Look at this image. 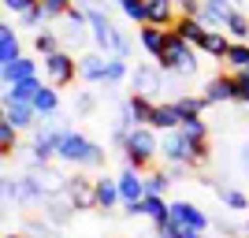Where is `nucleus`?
Instances as JSON below:
<instances>
[{"label":"nucleus","instance_id":"15","mask_svg":"<svg viewBox=\"0 0 249 238\" xmlns=\"http://www.w3.org/2000/svg\"><path fill=\"white\" fill-rule=\"evenodd\" d=\"M104 71H108V56L104 52H82L78 56V74L86 82H104Z\"/></svg>","mask_w":249,"mask_h":238},{"label":"nucleus","instance_id":"13","mask_svg":"<svg viewBox=\"0 0 249 238\" xmlns=\"http://www.w3.org/2000/svg\"><path fill=\"white\" fill-rule=\"evenodd\" d=\"M119 194H123V205H134V201H142L145 197V175L138 171V167H123L119 171Z\"/></svg>","mask_w":249,"mask_h":238},{"label":"nucleus","instance_id":"6","mask_svg":"<svg viewBox=\"0 0 249 238\" xmlns=\"http://www.w3.org/2000/svg\"><path fill=\"white\" fill-rule=\"evenodd\" d=\"M82 8H86V15H89V34H93L97 52L112 56V52H115V34H119V26H115V22L108 19L101 8H97L93 0H82Z\"/></svg>","mask_w":249,"mask_h":238},{"label":"nucleus","instance_id":"4","mask_svg":"<svg viewBox=\"0 0 249 238\" xmlns=\"http://www.w3.org/2000/svg\"><path fill=\"white\" fill-rule=\"evenodd\" d=\"M41 67H45V82H52L56 90L71 86L74 78H82V74H78V60L71 56V49H60V52H52V56H41Z\"/></svg>","mask_w":249,"mask_h":238},{"label":"nucleus","instance_id":"26","mask_svg":"<svg viewBox=\"0 0 249 238\" xmlns=\"http://www.w3.org/2000/svg\"><path fill=\"white\" fill-rule=\"evenodd\" d=\"M126 101H130V108H134V119H138V127H149V123H153V115H156V101H153V97L130 93Z\"/></svg>","mask_w":249,"mask_h":238},{"label":"nucleus","instance_id":"31","mask_svg":"<svg viewBox=\"0 0 249 238\" xmlns=\"http://www.w3.org/2000/svg\"><path fill=\"white\" fill-rule=\"evenodd\" d=\"M216 194H219V201H223L231 212H242V208H249V197L242 194V190H234V186H216Z\"/></svg>","mask_w":249,"mask_h":238},{"label":"nucleus","instance_id":"24","mask_svg":"<svg viewBox=\"0 0 249 238\" xmlns=\"http://www.w3.org/2000/svg\"><path fill=\"white\" fill-rule=\"evenodd\" d=\"M223 30H227L231 41H249V15L242 8H234L227 15V22H223Z\"/></svg>","mask_w":249,"mask_h":238},{"label":"nucleus","instance_id":"19","mask_svg":"<svg viewBox=\"0 0 249 238\" xmlns=\"http://www.w3.org/2000/svg\"><path fill=\"white\" fill-rule=\"evenodd\" d=\"M164 41H167V30H160V26H153V22L138 26V45H142V49H145L153 60L164 52Z\"/></svg>","mask_w":249,"mask_h":238},{"label":"nucleus","instance_id":"41","mask_svg":"<svg viewBox=\"0 0 249 238\" xmlns=\"http://www.w3.org/2000/svg\"><path fill=\"white\" fill-rule=\"evenodd\" d=\"M205 8H212V11H219V15H223V19H227L231 11L238 8V4H234V0H205Z\"/></svg>","mask_w":249,"mask_h":238},{"label":"nucleus","instance_id":"29","mask_svg":"<svg viewBox=\"0 0 249 238\" xmlns=\"http://www.w3.org/2000/svg\"><path fill=\"white\" fill-rule=\"evenodd\" d=\"M130 78V67H126L123 56H108V71H104V86H119Z\"/></svg>","mask_w":249,"mask_h":238},{"label":"nucleus","instance_id":"8","mask_svg":"<svg viewBox=\"0 0 249 238\" xmlns=\"http://www.w3.org/2000/svg\"><path fill=\"white\" fill-rule=\"evenodd\" d=\"M41 216L49 220L52 227H67V223H71V216H74V205L67 201V194L60 190V194H49V197L41 201Z\"/></svg>","mask_w":249,"mask_h":238},{"label":"nucleus","instance_id":"34","mask_svg":"<svg viewBox=\"0 0 249 238\" xmlns=\"http://www.w3.org/2000/svg\"><path fill=\"white\" fill-rule=\"evenodd\" d=\"M19 22L26 26V30H45V22H49V15H45L41 0H37V4H34L30 11H22V15H19Z\"/></svg>","mask_w":249,"mask_h":238},{"label":"nucleus","instance_id":"37","mask_svg":"<svg viewBox=\"0 0 249 238\" xmlns=\"http://www.w3.org/2000/svg\"><path fill=\"white\" fill-rule=\"evenodd\" d=\"M26 235L30 238H56V227H52L49 220H30V223H26Z\"/></svg>","mask_w":249,"mask_h":238},{"label":"nucleus","instance_id":"33","mask_svg":"<svg viewBox=\"0 0 249 238\" xmlns=\"http://www.w3.org/2000/svg\"><path fill=\"white\" fill-rule=\"evenodd\" d=\"M15 134H19V127L11 123V119H0V153L11 156L19 145H15Z\"/></svg>","mask_w":249,"mask_h":238},{"label":"nucleus","instance_id":"10","mask_svg":"<svg viewBox=\"0 0 249 238\" xmlns=\"http://www.w3.org/2000/svg\"><path fill=\"white\" fill-rule=\"evenodd\" d=\"M171 220L182 223L186 231H208V216L194 201H171Z\"/></svg>","mask_w":249,"mask_h":238},{"label":"nucleus","instance_id":"20","mask_svg":"<svg viewBox=\"0 0 249 238\" xmlns=\"http://www.w3.org/2000/svg\"><path fill=\"white\" fill-rule=\"evenodd\" d=\"M22 56V49H19V34L11 30L8 22H0V67L4 63H15Z\"/></svg>","mask_w":249,"mask_h":238},{"label":"nucleus","instance_id":"12","mask_svg":"<svg viewBox=\"0 0 249 238\" xmlns=\"http://www.w3.org/2000/svg\"><path fill=\"white\" fill-rule=\"evenodd\" d=\"M201 97H205L208 104L238 101V97H234V74H212V78L205 82V90H201Z\"/></svg>","mask_w":249,"mask_h":238},{"label":"nucleus","instance_id":"40","mask_svg":"<svg viewBox=\"0 0 249 238\" xmlns=\"http://www.w3.org/2000/svg\"><path fill=\"white\" fill-rule=\"evenodd\" d=\"M93 108H97V97L93 93H86V90H82V93L74 97V112H78V115H89Z\"/></svg>","mask_w":249,"mask_h":238},{"label":"nucleus","instance_id":"17","mask_svg":"<svg viewBox=\"0 0 249 238\" xmlns=\"http://www.w3.org/2000/svg\"><path fill=\"white\" fill-rule=\"evenodd\" d=\"M119 205H123V194H119V179L101 175V179H97V208L112 212V208H119Z\"/></svg>","mask_w":249,"mask_h":238},{"label":"nucleus","instance_id":"21","mask_svg":"<svg viewBox=\"0 0 249 238\" xmlns=\"http://www.w3.org/2000/svg\"><path fill=\"white\" fill-rule=\"evenodd\" d=\"M153 130H160V134H164V130H178V127H182V115H178V108L171 101L167 104H156V115H153Z\"/></svg>","mask_w":249,"mask_h":238},{"label":"nucleus","instance_id":"44","mask_svg":"<svg viewBox=\"0 0 249 238\" xmlns=\"http://www.w3.org/2000/svg\"><path fill=\"white\" fill-rule=\"evenodd\" d=\"M216 227H219V235H227V238H238V235H246V227H238V223H231V220H219Z\"/></svg>","mask_w":249,"mask_h":238},{"label":"nucleus","instance_id":"11","mask_svg":"<svg viewBox=\"0 0 249 238\" xmlns=\"http://www.w3.org/2000/svg\"><path fill=\"white\" fill-rule=\"evenodd\" d=\"M145 11H149L145 22H153V26H160V30H171V26L182 19L175 0H145Z\"/></svg>","mask_w":249,"mask_h":238},{"label":"nucleus","instance_id":"32","mask_svg":"<svg viewBox=\"0 0 249 238\" xmlns=\"http://www.w3.org/2000/svg\"><path fill=\"white\" fill-rule=\"evenodd\" d=\"M167 186H171V171H149V175H145V194L164 197Z\"/></svg>","mask_w":249,"mask_h":238},{"label":"nucleus","instance_id":"30","mask_svg":"<svg viewBox=\"0 0 249 238\" xmlns=\"http://www.w3.org/2000/svg\"><path fill=\"white\" fill-rule=\"evenodd\" d=\"M227 67H234V71H246L249 67V41H231V49H227Z\"/></svg>","mask_w":249,"mask_h":238},{"label":"nucleus","instance_id":"16","mask_svg":"<svg viewBox=\"0 0 249 238\" xmlns=\"http://www.w3.org/2000/svg\"><path fill=\"white\" fill-rule=\"evenodd\" d=\"M0 74H4V86H11V82H22V78H37V74H41V67H37V60L19 56L15 63H4V67H0Z\"/></svg>","mask_w":249,"mask_h":238},{"label":"nucleus","instance_id":"42","mask_svg":"<svg viewBox=\"0 0 249 238\" xmlns=\"http://www.w3.org/2000/svg\"><path fill=\"white\" fill-rule=\"evenodd\" d=\"M4 4V11H15V15H22V11H30L37 0H0Z\"/></svg>","mask_w":249,"mask_h":238},{"label":"nucleus","instance_id":"14","mask_svg":"<svg viewBox=\"0 0 249 238\" xmlns=\"http://www.w3.org/2000/svg\"><path fill=\"white\" fill-rule=\"evenodd\" d=\"M4 119H11L19 130H26V127H34L41 115H37V108H34L30 101H4Z\"/></svg>","mask_w":249,"mask_h":238},{"label":"nucleus","instance_id":"49","mask_svg":"<svg viewBox=\"0 0 249 238\" xmlns=\"http://www.w3.org/2000/svg\"><path fill=\"white\" fill-rule=\"evenodd\" d=\"M234 4H249V0H234Z\"/></svg>","mask_w":249,"mask_h":238},{"label":"nucleus","instance_id":"38","mask_svg":"<svg viewBox=\"0 0 249 238\" xmlns=\"http://www.w3.org/2000/svg\"><path fill=\"white\" fill-rule=\"evenodd\" d=\"M190 231L182 227V223H175V220H167V223H156V238H186Z\"/></svg>","mask_w":249,"mask_h":238},{"label":"nucleus","instance_id":"43","mask_svg":"<svg viewBox=\"0 0 249 238\" xmlns=\"http://www.w3.org/2000/svg\"><path fill=\"white\" fill-rule=\"evenodd\" d=\"M112 56H123V60H126V56H130V37H126L123 30L115 34V52H112Z\"/></svg>","mask_w":249,"mask_h":238},{"label":"nucleus","instance_id":"18","mask_svg":"<svg viewBox=\"0 0 249 238\" xmlns=\"http://www.w3.org/2000/svg\"><path fill=\"white\" fill-rule=\"evenodd\" d=\"M197 49L205 52L208 60H227V49H231L227 30H208L205 37H201V45H197Z\"/></svg>","mask_w":249,"mask_h":238},{"label":"nucleus","instance_id":"28","mask_svg":"<svg viewBox=\"0 0 249 238\" xmlns=\"http://www.w3.org/2000/svg\"><path fill=\"white\" fill-rule=\"evenodd\" d=\"M60 49H63L60 34H52V30H37L34 34V52H37V56H52V52H60Z\"/></svg>","mask_w":249,"mask_h":238},{"label":"nucleus","instance_id":"25","mask_svg":"<svg viewBox=\"0 0 249 238\" xmlns=\"http://www.w3.org/2000/svg\"><path fill=\"white\" fill-rule=\"evenodd\" d=\"M171 30H175L178 37H186L190 45H201V37L208 34V26H205L201 19H186V15H182V19H178L175 26H171Z\"/></svg>","mask_w":249,"mask_h":238},{"label":"nucleus","instance_id":"22","mask_svg":"<svg viewBox=\"0 0 249 238\" xmlns=\"http://www.w3.org/2000/svg\"><path fill=\"white\" fill-rule=\"evenodd\" d=\"M41 86H45V82H41V74H37V78H22V82H11V86H4V101H34Z\"/></svg>","mask_w":249,"mask_h":238},{"label":"nucleus","instance_id":"3","mask_svg":"<svg viewBox=\"0 0 249 238\" xmlns=\"http://www.w3.org/2000/svg\"><path fill=\"white\" fill-rule=\"evenodd\" d=\"M156 153H160V130H153V127H134V130L126 134V145H123V164L126 167L145 171L156 160Z\"/></svg>","mask_w":249,"mask_h":238},{"label":"nucleus","instance_id":"45","mask_svg":"<svg viewBox=\"0 0 249 238\" xmlns=\"http://www.w3.org/2000/svg\"><path fill=\"white\" fill-rule=\"evenodd\" d=\"M242 167H249V145L242 149Z\"/></svg>","mask_w":249,"mask_h":238},{"label":"nucleus","instance_id":"39","mask_svg":"<svg viewBox=\"0 0 249 238\" xmlns=\"http://www.w3.org/2000/svg\"><path fill=\"white\" fill-rule=\"evenodd\" d=\"M234 97L249 104V71H234Z\"/></svg>","mask_w":249,"mask_h":238},{"label":"nucleus","instance_id":"23","mask_svg":"<svg viewBox=\"0 0 249 238\" xmlns=\"http://www.w3.org/2000/svg\"><path fill=\"white\" fill-rule=\"evenodd\" d=\"M30 104L37 108V115H56V112H60V93H56V86H52V82H45Z\"/></svg>","mask_w":249,"mask_h":238},{"label":"nucleus","instance_id":"35","mask_svg":"<svg viewBox=\"0 0 249 238\" xmlns=\"http://www.w3.org/2000/svg\"><path fill=\"white\" fill-rule=\"evenodd\" d=\"M178 130H182L190 142H208V127H205V119H182V127H178Z\"/></svg>","mask_w":249,"mask_h":238},{"label":"nucleus","instance_id":"27","mask_svg":"<svg viewBox=\"0 0 249 238\" xmlns=\"http://www.w3.org/2000/svg\"><path fill=\"white\" fill-rule=\"evenodd\" d=\"M171 104L178 108V115H182V119H201V112L208 108V101H205L201 93H197V97H194V93H186V97H175Z\"/></svg>","mask_w":249,"mask_h":238},{"label":"nucleus","instance_id":"9","mask_svg":"<svg viewBox=\"0 0 249 238\" xmlns=\"http://www.w3.org/2000/svg\"><path fill=\"white\" fill-rule=\"evenodd\" d=\"M160 67H153V63H142V67H134V74H130V86H134V93L142 97H156L160 90H164V78H160Z\"/></svg>","mask_w":249,"mask_h":238},{"label":"nucleus","instance_id":"5","mask_svg":"<svg viewBox=\"0 0 249 238\" xmlns=\"http://www.w3.org/2000/svg\"><path fill=\"white\" fill-rule=\"evenodd\" d=\"M194 149H197V142H190L182 130H164V138H160L164 164H171V167H197V160H194Z\"/></svg>","mask_w":249,"mask_h":238},{"label":"nucleus","instance_id":"36","mask_svg":"<svg viewBox=\"0 0 249 238\" xmlns=\"http://www.w3.org/2000/svg\"><path fill=\"white\" fill-rule=\"evenodd\" d=\"M71 4H74V0H41V8H45L49 19H63V15L71 11Z\"/></svg>","mask_w":249,"mask_h":238},{"label":"nucleus","instance_id":"1","mask_svg":"<svg viewBox=\"0 0 249 238\" xmlns=\"http://www.w3.org/2000/svg\"><path fill=\"white\" fill-rule=\"evenodd\" d=\"M197 45H190L186 37H178L175 30H167V41H164V52L156 56V67L164 74H178V78H194L201 67L197 60Z\"/></svg>","mask_w":249,"mask_h":238},{"label":"nucleus","instance_id":"7","mask_svg":"<svg viewBox=\"0 0 249 238\" xmlns=\"http://www.w3.org/2000/svg\"><path fill=\"white\" fill-rule=\"evenodd\" d=\"M63 194H67V201L74 205V212H89V208H97V179L74 171V175L63 183Z\"/></svg>","mask_w":249,"mask_h":238},{"label":"nucleus","instance_id":"46","mask_svg":"<svg viewBox=\"0 0 249 238\" xmlns=\"http://www.w3.org/2000/svg\"><path fill=\"white\" fill-rule=\"evenodd\" d=\"M186 238H208V235H205V231H190Z\"/></svg>","mask_w":249,"mask_h":238},{"label":"nucleus","instance_id":"48","mask_svg":"<svg viewBox=\"0 0 249 238\" xmlns=\"http://www.w3.org/2000/svg\"><path fill=\"white\" fill-rule=\"evenodd\" d=\"M115 4H119V8H123V4H130V0H115Z\"/></svg>","mask_w":249,"mask_h":238},{"label":"nucleus","instance_id":"47","mask_svg":"<svg viewBox=\"0 0 249 238\" xmlns=\"http://www.w3.org/2000/svg\"><path fill=\"white\" fill-rule=\"evenodd\" d=\"M4 238H30V235H26V231H22V235H15V231H8V235H4Z\"/></svg>","mask_w":249,"mask_h":238},{"label":"nucleus","instance_id":"50","mask_svg":"<svg viewBox=\"0 0 249 238\" xmlns=\"http://www.w3.org/2000/svg\"><path fill=\"white\" fill-rule=\"evenodd\" d=\"M246 235H249V220H246Z\"/></svg>","mask_w":249,"mask_h":238},{"label":"nucleus","instance_id":"2","mask_svg":"<svg viewBox=\"0 0 249 238\" xmlns=\"http://www.w3.org/2000/svg\"><path fill=\"white\" fill-rule=\"evenodd\" d=\"M56 156L63 164H74V167H101L104 164V149L97 142H89L86 134H78V130H63L60 134Z\"/></svg>","mask_w":249,"mask_h":238}]
</instances>
